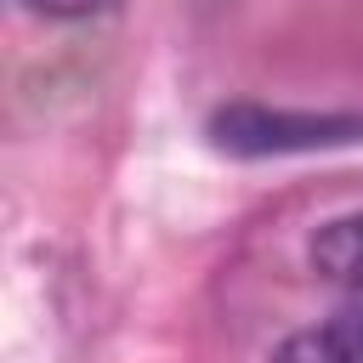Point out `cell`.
<instances>
[{
  "mask_svg": "<svg viewBox=\"0 0 363 363\" xmlns=\"http://www.w3.org/2000/svg\"><path fill=\"white\" fill-rule=\"evenodd\" d=\"M363 142V113H318V108H267L227 102L210 113V147L233 159H278V153H323Z\"/></svg>",
  "mask_w": 363,
  "mask_h": 363,
  "instance_id": "1",
  "label": "cell"
},
{
  "mask_svg": "<svg viewBox=\"0 0 363 363\" xmlns=\"http://www.w3.org/2000/svg\"><path fill=\"white\" fill-rule=\"evenodd\" d=\"M267 363H363V295L340 306L335 318L284 335Z\"/></svg>",
  "mask_w": 363,
  "mask_h": 363,
  "instance_id": "2",
  "label": "cell"
},
{
  "mask_svg": "<svg viewBox=\"0 0 363 363\" xmlns=\"http://www.w3.org/2000/svg\"><path fill=\"white\" fill-rule=\"evenodd\" d=\"M306 267L323 284H340V289L363 295V210L323 221L312 233V244H306Z\"/></svg>",
  "mask_w": 363,
  "mask_h": 363,
  "instance_id": "3",
  "label": "cell"
},
{
  "mask_svg": "<svg viewBox=\"0 0 363 363\" xmlns=\"http://www.w3.org/2000/svg\"><path fill=\"white\" fill-rule=\"evenodd\" d=\"M28 11H40V17H51V23H85V17H108V11H119L125 0H23Z\"/></svg>",
  "mask_w": 363,
  "mask_h": 363,
  "instance_id": "4",
  "label": "cell"
}]
</instances>
